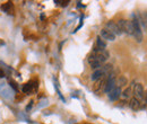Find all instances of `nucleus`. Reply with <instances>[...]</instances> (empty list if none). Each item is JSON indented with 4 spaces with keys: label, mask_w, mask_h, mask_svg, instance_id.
Instances as JSON below:
<instances>
[{
    "label": "nucleus",
    "mask_w": 147,
    "mask_h": 124,
    "mask_svg": "<svg viewBox=\"0 0 147 124\" xmlns=\"http://www.w3.org/2000/svg\"><path fill=\"white\" fill-rule=\"evenodd\" d=\"M131 21H132V25H134V37L136 38V41L138 43H140L143 41V31H142L139 20L137 18H134V20H131Z\"/></svg>",
    "instance_id": "obj_1"
},
{
    "label": "nucleus",
    "mask_w": 147,
    "mask_h": 124,
    "mask_svg": "<svg viewBox=\"0 0 147 124\" xmlns=\"http://www.w3.org/2000/svg\"><path fill=\"white\" fill-rule=\"evenodd\" d=\"M134 97H136L137 99L139 101H144V97H145V88L142 84L139 82H136L135 87H134Z\"/></svg>",
    "instance_id": "obj_2"
},
{
    "label": "nucleus",
    "mask_w": 147,
    "mask_h": 124,
    "mask_svg": "<svg viewBox=\"0 0 147 124\" xmlns=\"http://www.w3.org/2000/svg\"><path fill=\"white\" fill-rule=\"evenodd\" d=\"M135 85H136V82L135 81H132L130 85H128L126 88L122 90V92H121V98L123 99V101H130V98L134 96V87H135Z\"/></svg>",
    "instance_id": "obj_3"
},
{
    "label": "nucleus",
    "mask_w": 147,
    "mask_h": 124,
    "mask_svg": "<svg viewBox=\"0 0 147 124\" xmlns=\"http://www.w3.org/2000/svg\"><path fill=\"white\" fill-rule=\"evenodd\" d=\"M105 28L107 29H109L112 34H114L115 36H119L122 34V32L119 29V27H118V25H117V23L115 21H112V20H110V21H108L107 23V25H105Z\"/></svg>",
    "instance_id": "obj_4"
},
{
    "label": "nucleus",
    "mask_w": 147,
    "mask_h": 124,
    "mask_svg": "<svg viewBox=\"0 0 147 124\" xmlns=\"http://www.w3.org/2000/svg\"><path fill=\"white\" fill-rule=\"evenodd\" d=\"M105 82H107V76L103 77V78H101V79H98V80H96L94 82V85H93L94 92H100L101 90H103L104 86H105Z\"/></svg>",
    "instance_id": "obj_5"
},
{
    "label": "nucleus",
    "mask_w": 147,
    "mask_h": 124,
    "mask_svg": "<svg viewBox=\"0 0 147 124\" xmlns=\"http://www.w3.org/2000/svg\"><path fill=\"white\" fill-rule=\"evenodd\" d=\"M121 92H122V89L119 88V87H114V88L112 89L110 92L108 94V96H109L110 101L115 102V101H118V99L121 97Z\"/></svg>",
    "instance_id": "obj_6"
},
{
    "label": "nucleus",
    "mask_w": 147,
    "mask_h": 124,
    "mask_svg": "<svg viewBox=\"0 0 147 124\" xmlns=\"http://www.w3.org/2000/svg\"><path fill=\"white\" fill-rule=\"evenodd\" d=\"M100 34H101L100 36H101L104 41H111V42H112V41H114V40H115V35H114V34H112L110 31H109V29H107V28H102Z\"/></svg>",
    "instance_id": "obj_7"
},
{
    "label": "nucleus",
    "mask_w": 147,
    "mask_h": 124,
    "mask_svg": "<svg viewBox=\"0 0 147 124\" xmlns=\"http://www.w3.org/2000/svg\"><path fill=\"white\" fill-rule=\"evenodd\" d=\"M128 86V79L126 76H119L117 78V81H115V87H119V88H125Z\"/></svg>",
    "instance_id": "obj_8"
},
{
    "label": "nucleus",
    "mask_w": 147,
    "mask_h": 124,
    "mask_svg": "<svg viewBox=\"0 0 147 124\" xmlns=\"http://www.w3.org/2000/svg\"><path fill=\"white\" fill-rule=\"evenodd\" d=\"M105 76H107L105 71L103 70V68H101V69H97V70L93 71L92 76H91V79L95 82L96 80H98V79H101V78H103Z\"/></svg>",
    "instance_id": "obj_9"
},
{
    "label": "nucleus",
    "mask_w": 147,
    "mask_h": 124,
    "mask_svg": "<svg viewBox=\"0 0 147 124\" xmlns=\"http://www.w3.org/2000/svg\"><path fill=\"white\" fill-rule=\"evenodd\" d=\"M129 106L132 111H137V109H139L142 107V101H139V99H137L136 97L132 96L130 98V101H129Z\"/></svg>",
    "instance_id": "obj_10"
},
{
    "label": "nucleus",
    "mask_w": 147,
    "mask_h": 124,
    "mask_svg": "<svg viewBox=\"0 0 147 124\" xmlns=\"http://www.w3.org/2000/svg\"><path fill=\"white\" fill-rule=\"evenodd\" d=\"M125 33L128 35L134 36V25L131 20H127L126 21V28H125Z\"/></svg>",
    "instance_id": "obj_11"
},
{
    "label": "nucleus",
    "mask_w": 147,
    "mask_h": 124,
    "mask_svg": "<svg viewBox=\"0 0 147 124\" xmlns=\"http://www.w3.org/2000/svg\"><path fill=\"white\" fill-rule=\"evenodd\" d=\"M96 46L100 48V49L105 50V48H107V42H105L101 36H97V37H96Z\"/></svg>",
    "instance_id": "obj_12"
},
{
    "label": "nucleus",
    "mask_w": 147,
    "mask_h": 124,
    "mask_svg": "<svg viewBox=\"0 0 147 124\" xmlns=\"http://www.w3.org/2000/svg\"><path fill=\"white\" fill-rule=\"evenodd\" d=\"M126 19H119L118 21H117V25H118V27H119V29L122 32V33H125V28H126Z\"/></svg>",
    "instance_id": "obj_13"
},
{
    "label": "nucleus",
    "mask_w": 147,
    "mask_h": 124,
    "mask_svg": "<svg viewBox=\"0 0 147 124\" xmlns=\"http://www.w3.org/2000/svg\"><path fill=\"white\" fill-rule=\"evenodd\" d=\"M11 7H13L11 2H6V3H3V5L1 6V10L6 11V13H9V11H10V8H11Z\"/></svg>",
    "instance_id": "obj_14"
},
{
    "label": "nucleus",
    "mask_w": 147,
    "mask_h": 124,
    "mask_svg": "<svg viewBox=\"0 0 147 124\" xmlns=\"http://www.w3.org/2000/svg\"><path fill=\"white\" fill-rule=\"evenodd\" d=\"M23 91H24V92H31V91H32V85H31V82L26 84V85L23 87Z\"/></svg>",
    "instance_id": "obj_15"
},
{
    "label": "nucleus",
    "mask_w": 147,
    "mask_h": 124,
    "mask_svg": "<svg viewBox=\"0 0 147 124\" xmlns=\"http://www.w3.org/2000/svg\"><path fill=\"white\" fill-rule=\"evenodd\" d=\"M143 24H144V27L147 28V14H145V16L143 18Z\"/></svg>",
    "instance_id": "obj_16"
},
{
    "label": "nucleus",
    "mask_w": 147,
    "mask_h": 124,
    "mask_svg": "<svg viewBox=\"0 0 147 124\" xmlns=\"http://www.w3.org/2000/svg\"><path fill=\"white\" fill-rule=\"evenodd\" d=\"M10 86H11V87H14V89H15V90H17V86H16V84H15V82H14V81H10Z\"/></svg>",
    "instance_id": "obj_17"
},
{
    "label": "nucleus",
    "mask_w": 147,
    "mask_h": 124,
    "mask_svg": "<svg viewBox=\"0 0 147 124\" xmlns=\"http://www.w3.org/2000/svg\"><path fill=\"white\" fill-rule=\"evenodd\" d=\"M144 102L147 104V90H145V97H144Z\"/></svg>",
    "instance_id": "obj_18"
},
{
    "label": "nucleus",
    "mask_w": 147,
    "mask_h": 124,
    "mask_svg": "<svg viewBox=\"0 0 147 124\" xmlns=\"http://www.w3.org/2000/svg\"><path fill=\"white\" fill-rule=\"evenodd\" d=\"M32 106H33V102H31V104H30V105L27 106V111H28L30 108H32Z\"/></svg>",
    "instance_id": "obj_19"
},
{
    "label": "nucleus",
    "mask_w": 147,
    "mask_h": 124,
    "mask_svg": "<svg viewBox=\"0 0 147 124\" xmlns=\"http://www.w3.org/2000/svg\"><path fill=\"white\" fill-rule=\"evenodd\" d=\"M2 77H5V73L0 70V78H2Z\"/></svg>",
    "instance_id": "obj_20"
}]
</instances>
